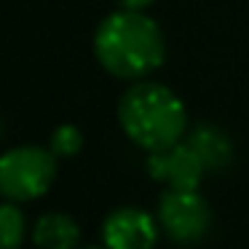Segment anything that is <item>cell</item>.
I'll use <instances>...</instances> for the list:
<instances>
[{
	"label": "cell",
	"mask_w": 249,
	"mask_h": 249,
	"mask_svg": "<svg viewBox=\"0 0 249 249\" xmlns=\"http://www.w3.org/2000/svg\"><path fill=\"white\" fill-rule=\"evenodd\" d=\"M102 241L107 249H153L158 241L156 217L140 206H118L105 217Z\"/></svg>",
	"instance_id": "8992f818"
},
{
	"label": "cell",
	"mask_w": 249,
	"mask_h": 249,
	"mask_svg": "<svg viewBox=\"0 0 249 249\" xmlns=\"http://www.w3.org/2000/svg\"><path fill=\"white\" fill-rule=\"evenodd\" d=\"M188 142L196 153L201 156L206 172H217V169H225L233 158V145L231 140L225 137V131H220L217 126H209V124H201L196 126L193 131L188 134Z\"/></svg>",
	"instance_id": "ba28073f"
},
{
	"label": "cell",
	"mask_w": 249,
	"mask_h": 249,
	"mask_svg": "<svg viewBox=\"0 0 249 249\" xmlns=\"http://www.w3.org/2000/svg\"><path fill=\"white\" fill-rule=\"evenodd\" d=\"M158 225L174 244H198L212 228V209L198 190L169 188L158 201Z\"/></svg>",
	"instance_id": "277c9868"
},
{
	"label": "cell",
	"mask_w": 249,
	"mask_h": 249,
	"mask_svg": "<svg viewBox=\"0 0 249 249\" xmlns=\"http://www.w3.org/2000/svg\"><path fill=\"white\" fill-rule=\"evenodd\" d=\"M33 241L40 249H78L81 228L65 212H49L33 228Z\"/></svg>",
	"instance_id": "52a82bcc"
},
{
	"label": "cell",
	"mask_w": 249,
	"mask_h": 249,
	"mask_svg": "<svg viewBox=\"0 0 249 249\" xmlns=\"http://www.w3.org/2000/svg\"><path fill=\"white\" fill-rule=\"evenodd\" d=\"M24 214L17 206V201L0 204V249H19L24 241Z\"/></svg>",
	"instance_id": "9c48e42d"
},
{
	"label": "cell",
	"mask_w": 249,
	"mask_h": 249,
	"mask_svg": "<svg viewBox=\"0 0 249 249\" xmlns=\"http://www.w3.org/2000/svg\"><path fill=\"white\" fill-rule=\"evenodd\" d=\"M147 172L156 182H163L174 190H198L204 179V161L188 142H174L163 150H153L147 156Z\"/></svg>",
	"instance_id": "5b68a950"
},
{
	"label": "cell",
	"mask_w": 249,
	"mask_h": 249,
	"mask_svg": "<svg viewBox=\"0 0 249 249\" xmlns=\"http://www.w3.org/2000/svg\"><path fill=\"white\" fill-rule=\"evenodd\" d=\"M0 131H3V124H0Z\"/></svg>",
	"instance_id": "4fadbf2b"
},
{
	"label": "cell",
	"mask_w": 249,
	"mask_h": 249,
	"mask_svg": "<svg viewBox=\"0 0 249 249\" xmlns=\"http://www.w3.org/2000/svg\"><path fill=\"white\" fill-rule=\"evenodd\" d=\"M94 54L110 75L137 81L163 65L166 40L156 19L124 8L102 19L94 35Z\"/></svg>",
	"instance_id": "6da1fadb"
},
{
	"label": "cell",
	"mask_w": 249,
	"mask_h": 249,
	"mask_svg": "<svg viewBox=\"0 0 249 249\" xmlns=\"http://www.w3.org/2000/svg\"><path fill=\"white\" fill-rule=\"evenodd\" d=\"M49 147L56 158H72L81 153L83 147V134L78 126L72 124H62L51 131V140H49Z\"/></svg>",
	"instance_id": "30bf717a"
},
{
	"label": "cell",
	"mask_w": 249,
	"mask_h": 249,
	"mask_svg": "<svg viewBox=\"0 0 249 249\" xmlns=\"http://www.w3.org/2000/svg\"><path fill=\"white\" fill-rule=\"evenodd\" d=\"M86 249H107V247H86Z\"/></svg>",
	"instance_id": "7c38bea8"
},
{
	"label": "cell",
	"mask_w": 249,
	"mask_h": 249,
	"mask_svg": "<svg viewBox=\"0 0 249 249\" xmlns=\"http://www.w3.org/2000/svg\"><path fill=\"white\" fill-rule=\"evenodd\" d=\"M118 121L126 137L147 153L179 142L188 129L182 99L172 89L153 81H140L126 89L118 102Z\"/></svg>",
	"instance_id": "7a4b0ae2"
},
{
	"label": "cell",
	"mask_w": 249,
	"mask_h": 249,
	"mask_svg": "<svg viewBox=\"0 0 249 249\" xmlns=\"http://www.w3.org/2000/svg\"><path fill=\"white\" fill-rule=\"evenodd\" d=\"M153 0H121V6L124 8H134V11H142V8H147Z\"/></svg>",
	"instance_id": "8fae6325"
},
{
	"label": "cell",
	"mask_w": 249,
	"mask_h": 249,
	"mask_svg": "<svg viewBox=\"0 0 249 249\" xmlns=\"http://www.w3.org/2000/svg\"><path fill=\"white\" fill-rule=\"evenodd\" d=\"M56 177V156L51 147L19 145L0 156V196L8 201H35Z\"/></svg>",
	"instance_id": "3957f363"
}]
</instances>
